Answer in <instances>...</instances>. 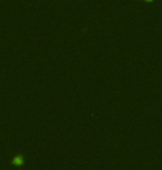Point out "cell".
I'll return each mask as SVG.
<instances>
[{"instance_id":"1","label":"cell","mask_w":162,"mask_h":170,"mask_svg":"<svg viewBox=\"0 0 162 170\" xmlns=\"http://www.w3.org/2000/svg\"><path fill=\"white\" fill-rule=\"evenodd\" d=\"M23 164H25V158L22 157L21 155L15 156V157L12 159V165H13V166H22Z\"/></svg>"}]
</instances>
